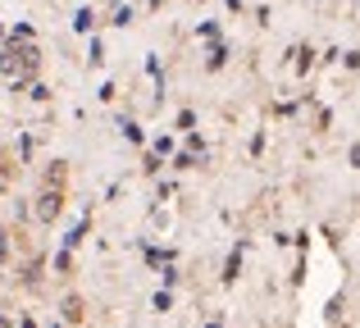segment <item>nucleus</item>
Masks as SVG:
<instances>
[{"mask_svg":"<svg viewBox=\"0 0 360 328\" xmlns=\"http://www.w3.org/2000/svg\"><path fill=\"white\" fill-rule=\"evenodd\" d=\"M352 164H356V169H360V146H352Z\"/></svg>","mask_w":360,"mask_h":328,"instance_id":"f257e3e1","label":"nucleus"}]
</instances>
